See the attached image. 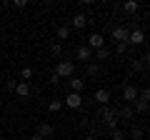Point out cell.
<instances>
[{
	"instance_id": "obj_1",
	"label": "cell",
	"mask_w": 150,
	"mask_h": 140,
	"mask_svg": "<svg viewBox=\"0 0 150 140\" xmlns=\"http://www.w3.org/2000/svg\"><path fill=\"white\" fill-rule=\"evenodd\" d=\"M98 120H103V123L108 125V130L118 128V108H110V105H100V110H98Z\"/></svg>"
},
{
	"instance_id": "obj_2",
	"label": "cell",
	"mask_w": 150,
	"mask_h": 140,
	"mask_svg": "<svg viewBox=\"0 0 150 140\" xmlns=\"http://www.w3.org/2000/svg\"><path fill=\"white\" fill-rule=\"evenodd\" d=\"M55 75H58V78H73V75H75L73 60H60L58 68H55Z\"/></svg>"
},
{
	"instance_id": "obj_3",
	"label": "cell",
	"mask_w": 150,
	"mask_h": 140,
	"mask_svg": "<svg viewBox=\"0 0 150 140\" xmlns=\"http://www.w3.org/2000/svg\"><path fill=\"white\" fill-rule=\"evenodd\" d=\"M138 93H140V90H138V88H135V85H133V83H128V85H125V88H123V100H125V103H128V105H133V103H135V100H138Z\"/></svg>"
},
{
	"instance_id": "obj_4",
	"label": "cell",
	"mask_w": 150,
	"mask_h": 140,
	"mask_svg": "<svg viewBox=\"0 0 150 140\" xmlns=\"http://www.w3.org/2000/svg\"><path fill=\"white\" fill-rule=\"evenodd\" d=\"M63 105H68V108H80L83 105V95L80 93H68V95H65V100H63Z\"/></svg>"
},
{
	"instance_id": "obj_5",
	"label": "cell",
	"mask_w": 150,
	"mask_h": 140,
	"mask_svg": "<svg viewBox=\"0 0 150 140\" xmlns=\"http://www.w3.org/2000/svg\"><path fill=\"white\" fill-rule=\"evenodd\" d=\"M88 48H90V50H98V48H105V38H103L100 33H93L90 38H88Z\"/></svg>"
},
{
	"instance_id": "obj_6",
	"label": "cell",
	"mask_w": 150,
	"mask_h": 140,
	"mask_svg": "<svg viewBox=\"0 0 150 140\" xmlns=\"http://www.w3.org/2000/svg\"><path fill=\"white\" fill-rule=\"evenodd\" d=\"M85 25H88V15H85V13H75L68 28H75V30H80V28H85Z\"/></svg>"
},
{
	"instance_id": "obj_7",
	"label": "cell",
	"mask_w": 150,
	"mask_h": 140,
	"mask_svg": "<svg viewBox=\"0 0 150 140\" xmlns=\"http://www.w3.org/2000/svg\"><path fill=\"white\" fill-rule=\"evenodd\" d=\"M143 43H145V33L143 30L128 33V43H125V45H143Z\"/></svg>"
},
{
	"instance_id": "obj_8",
	"label": "cell",
	"mask_w": 150,
	"mask_h": 140,
	"mask_svg": "<svg viewBox=\"0 0 150 140\" xmlns=\"http://www.w3.org/2000/svg\"><path fill=\"white\" fill-rule=\"evenodd\" d=\"M38 135L43 140H48V138H55V125H50V123H43L40 128H38Z\"/></svg>"
},
{
	"instance_id": "obj_9",
	"label": "cell",
	"mask_w": 150,
	"mask_h": 140,
	"mask_svg": "<svg viewBox=\"0 0 150 140\" xmlns=\"http://www.w3.org/2000/svg\"><path fill=\"white\" fill-rule=\"evenodd\" d=\"M118 120H135V110L130 108V105H123V108H118Z\"/></svg>"
},
{
	"instance_id": "obj_10",
	"label": "cell",
	"mask_w": 150,
	"mask_h": 140,
	"mask_svg": "<svg viewBox=\"0 0 150 140\" xmlns=\"http://www.w3.org/2000/svg\"><path fill=\"white\" fill-rule=\"evenodd\" d=\"M75 55H78V60H83V63H88V60L93 58V50L88 48V45H78V48H75Z\"/></svg>"
},
{
	"instance_id": "obj_11",
	"label": "cell",
	"mask_w": 150,
	"mask_h": 140,
	"mask_svg": "<svg viewBox=\"0 0 150 140\" xmlns=\"http://www.w3.org/2000/svg\"><path fill=\"white\" fill-rule=\"evenodd\" d=\"M93 98H95L100 105H108V103H110V90H105V88H98V90L93 93Z\"/></svg>"
},
{
	"instance_id": "obj_12",
	"label": "cell",
	"mask_w": 150,
	"mask_h": 140,
	"mask_svg": "<svg viewBox=\"0 0 150 140\" xmlns=\"http://www.w3.org/2000/svg\"><path fill=\"white\" fill-rule=\"evenodd\" d=\"M112 40H115V43H128V30L120 28V25H115L112 28Z\"/></svg>"
},
{
	"instance_id": "obj_13",
	"label": "cell",
	"mask_w": 150,
	"mask_h": 140,
	"mask_svg": "<svg viewBox=\"0 0 150 140\" xmlns=\"http://www.w3.org/2000/svg\"><path fill=\"white\" fill-rule=\"evenodd\" d=\"M13 93H15L18 98H28V95H30V83H18Z\"/></svg>"
},
{
	"instance_id": "obj_14",
	"label": "cell",
	"mask_w": 150,
	"mask_h": 140,
	"mask_svg": "<svg viewBox=\"0 0 150 140\" xmlns=\"http://www.w3.org/2000/svg\"><path fill=\"white\" fill-rule=\"evenodd\" d=\"M83 88H85V80H80V78H70V93H80Z\"/></svg>"
},
{
	"instance_id": "obj_15",
	"label": "cell",
	"mask_w": 150,
	"mask_h": 140,
	"mask_svg": "<svg viewBox=\"0 0 150 140\" xmlns=\"http://www.w3.org/2000/svg\"><path fill=\"white\" fill-rule=\"evenodd\" d=\"M133 105H135V110H138L140 115H145V113H148V108H150V103H148V100H140V98L133 103Z\"/></svg>"
},
{
	"instance_id": "obj_16",
	"label": "cell",
	"mask_w": 150,
	"mask_h": 140,
	"mask_svg": "<svg viewBox=\"0 0 150 140\" xmlns=\"http://www.w3.org/2000/svg\"><path fill=\"white\" fill-rule=\"evenodd\" d=\"M130 140H143V128L133 125V128H130Z\"/></svg>"
},
{
	"instance_id": "obj_17",
	"label": "cell",
	"mask_w": 150,
	"mask_h": 140,
	"mask_svg": "<svg viewBox=\"0 0 150 140\" xmlns=\"http://www.w3.org/2000/svg\"><path fill=\"white\" fill-rule=\"evenodd\" d=\"M108 58H110V50L108 48H98L95 50V60H108Z\"/></svg>"
},
{
	"instance_id": "obj_18",
	"label": "cell",
	"mask_w": 150,
	"mask_h": 140,
	"mask_svg": "<svg viewBox=\"0 0 150 140\" xmlns=\"http://www.w3.org/2000/svg\"><path fill=\"white\" fill-rule=\"evenodd\" d=\"M123 8H125V13H135V10L140 8V3H138V0H128Z\"/></svg>"
},
{
	"instance_id": "obj_19",
	"label": "cell",
	"mask_w": 150,
	"mask_h": 140,
	"mask_svg": "<svg viewBox=\"0 0 150 140\" xmlns=\"http://www.w3.org/2000/svg\"><path fill=\"white\" fill-rule=\"evenodd\" d=\"M58 38H60V40H68V38H70V28H68V25H60V28H58Z\"/></svg>"
},
{
	"instance_id": "obj_20",
	"label": "cell",
	"mask_w": 150,
	"mask_h": 140,
	"mask_svg": "<svg viewBox=\"0 0 150 140\" xmlns=\"http://www.w3.org/2000/svg\"><path fill=\"white\" fill-rule=\"evenodd\" d=\"M110 140H125V133L120 128H112L110 130Z\"/></svg>"
},
{
	"instance_id": "obj_21",
	"label": "cell",
	"mask_w": 150,
	"mask_h": 140,
	"mask_svg": "<svg viewBox=\"0 0 150 140\" xmlns=\"http://www.w3.org/2000/svg\"><path fill=\"white\" fill-rule=\"evenodd\" d=\"M20 78H23V83H28V80L33 78V68H23V70H20Z\"/></svg>"
},
{
	"instance_id": "obj_22",
	"label": "cell",
	"mask_w": 150,
	"mask_h": 140,
	"mask_svg": "<svg viewBox=\"0 0 150 140\" xmlns=\"http://www.w3.org/2000/svg\"><path fill=\"white\" fill-rule=\"evenodd\" d=\"M98 73H100L98 63H88V75H98Z\"/></svg>"
},
{
	"instance_id": "obj_23",
	"label": "cell",
	"mask_w": 150,
	"mask_h": 140,
	"mask_svg": "<svg viewBox=\"0 0 150 140\" xmlns=\"http://www.w3.org/2000/svg\"><path fill=\"white\" fill-rule=\"evenodd\" d=\"M50 110H53V113H58L60 108H63V100H50V105H48Z\"/></svg>"
},
{
	"instance_id": "obj_24",
	"label": "cell",
	"mask_w": 150,
	"mask_h": 140,
	"mask_svg": "<svg viewBox=\"0 0 150 140\" xmlns=\"http://www.w3.org/2000/svg\"><path fill=\"white\" fill-rule=\"evenodd\" d=\"M50 50H53V55L58 58V55L63 53V45H60V43H53V48H50Z\"/></svg>"
},
{
	"instance_id": "obj_25",
	"label": "cell",
	"mask_w": 150,
	"mask_h": 140,
	"mask_svg": "<svg viewBox=\"0 0 150 140\" xmlns=\"http://www.w3.org/2000/svg\"><path fill=\"white\" fill-rule=\"evenodd\" d=\"M125 50H128V45H125V43H115V53H120V55H123Z\"/></svg>"
},
{
	"instance_id": "obj_26",
	"label": "cell",
	"mask_w": 150,
	"mask_h": 140,
	"mask_svg": "<svg viewBox=\"0 0 150 140\" xmlns=\"http://www.w3.org/2000/svg\"><path fill=\"white\" fill-rule=\"evenodd\" d=\"M30 140H43V138H40V135H38V133H35V135H33V138H30Z\"/></svg>"
},
{
	"instance_id": "obj_27",
	"label": "cell",
	"mask_w": 150,
	"mask_h": 140,
	"mask_svg": "<svg viewBox=\"0 0 150 140\" xmlns=\"http://www.w3.org/2000/svg\"><path fill=\"white\" fill-rule=\"evenodd\" d=\"M0 140H3V138H0Z\"/></svg>"
}]
</instances>
